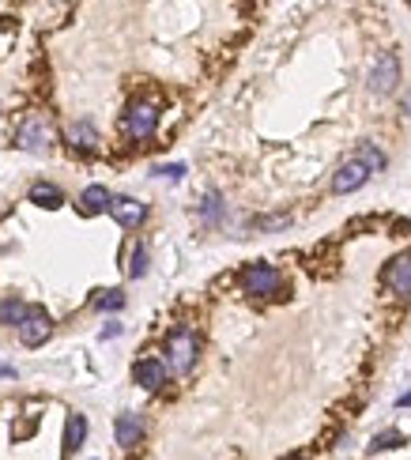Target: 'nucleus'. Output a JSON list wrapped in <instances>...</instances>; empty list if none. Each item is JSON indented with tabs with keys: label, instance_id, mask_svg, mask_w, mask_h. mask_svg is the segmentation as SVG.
Segmentation results:
<instances>
[{
	"label": "nucleus",
	"instance_id": "18",
	"mask_svg": "<svg viewBox=\"0 0 411 460\" xmlns=\"http://www.w3.org/2000/svg\"><path fill=\"white\" fill-rule=\"evenodd\" d=\"M396 445H404V434H396V430H385V434H377V438L370 441V453H381V449H396Z\"/></svg>",
	"mask_w": 411,
	"mask_h": 460
},
{
	"label": "nucleus",
	"instance_id": "19",
	"mask_svg": "<svg viewBox=\"0 0 411 460\" xmlns=\"http://www.w3.org/2000/svg\"><path fill=\"white\" fill-rule=\"evenodd\" d=\"M128 275H132V280H140V275H148V249H143V245H136V249H132Z\"/></svg>",
	"mask_w": 411,
	"mask_h": 460
},
{
	"label": "nucleus",
	"instance_id": "3",
	"mask_svg": "<svg viewBox=\"0 0 411 460\" xmlns=\"http://www.w3.org/2000/svg\"><path fill=\"white\" fill-rule=\"evenodd\" d=\"M19 328V339H23V347H42L49 332H53V321H49V313L42 306H26L23 313V321L16 324Z\"/></svg>",
	"mask_w": 411,
	"mask_h": 460
},
{
	"label": "nucleus",
	"instance_id": "9",
	"mask_svg": "<svg viewBox=\"0 0 411 460\" xmlns=\"http://www.w3.org/2000/svg\"><path fill=\"white\" fill-rule=\"evenodd\" d=\"M366 181H370V170L359 159H347L333 174V193H355V189H362Z\"/></svg>",
	"mask_w": 411,
	"mask_h": 460
},
{
	"label": "nucleus",
	"instance_id": "4",
	"mask_svg": "<svg viewBox=\"0 0 411 460\" xmlns=\"http://www.w3.org/2000/svg\"><path fill=\"white\" fill-rule=\"evenodd\" d=\"M158 125V110L151 106V102H132V106L125 110V133L132 140H148L155 133Z\"/></svg>",
	"mask_w": 411,
	"mask_h": 460
},
{
	"label": "nucleus",
	"instance_id": "1",
	"mask_svg": "<svg viewBox=\"0 0 411 460\" xmlns=\"http://www.w3.org/2000/svg\"><path fill=\"white\" fill-rule=\"evenodd\" d=\"M166 370L174 374H189L193 362H196V336L189 328H174V332L166 336Z\"/></svg>",
	"mask_w": 411,
	"mask_h": 460
},
{
	"label": "nucleus",
	"instance_id": "15",
	"mask_svg": "<svg viewBox=\"0 0 411 460\" xmlns=\"http://www.w3.org/2000/svg\"><path fill=\"white\" fill-rule=\"evenodd\" d=\"M68 143H72L76 151H95L98 148V136H95V128H91L87 121H79V125L68 128Z\"/></svg>",
	"mask_w": 411,
	"mask_h": 460
},
{
	"label": "nucleus",
	"instance_id": "10",
	"mask_svg": "<svg viewBox=\"0 0 411 460\" xmlns=\"http://www.w3.org/2000/svg\"><path fill=\"white\" fill-rule=\"evenodd\" d=\"M132 381H136L140 389H163L166 385V362H158V359H140L136 366H132Z\"/></svg>",
	"mask_w": 411,
	"mask_h": 460
},
{
	"label": "nucleus",
	"instance_id": "22",
	"mask_svg": "<svg viewBox=\"0 0 411 460\" xmlns=\"http://www.w3.org/2000/svg\"><path fill=\"white\" fill-rule=\"evenodd\" d=\"M411 404V392H407V397H400V407H407Z\"/></svg>",
	"mask_w": 411,
	"mask_h": 460
},
{
	"label": "nucleus",
	"instance_id": "2",
	"mask_svg": "<svg viewBox=\"0 0 411 460\" xmlns=\"http://www.w3.org/2000/svg\"><path fill=\"white\" fill-rule=\"evenodd\" d=\"M242 287H245V295H253V298H268V295H275L283 287V275L272 265H245Z\"/></svg>",
	"mask_w": 411,
	"mask_h": 460
},
{
	"label": "nucleus",
	"instance_id": "8",
	"mask_svg": "<svg viewBox=\"0 0 411 460\" xmlns=\"http://www.w3.org/2000/svg\"><path fill=\"white\" fill-rule=\"evenodd\" d=\"M125 230H136L143 219H148V204L132 200V196H110V208H106Z\"/></svg>",
	"mask_w": 411,
	"mask_h": 460
},
{
	"label": "nucleus",
	"instance_id": "14",
	"mask_svg": "<svg viewBox=\"0 0 411 460\" xmlns=\"http://www.w3.org/2000/svg\"><path fill=\"white\" fill-rule=\"evenodd\" d=\"M31 204H38V208H61L64 193L57 185H49V181H38V185H31Z\"/></svg>",
	"mask_w": 411,
	"mask_h": 460
},
{
	"label": "nucleus",
	"instance_id": "13",
	"mask_svg": "<svg viewBox=\"0 0 411 460\" xmlns=\"http://www.w3.org/2000/svg\"><path fill=\"white\" fill-rule=\"evenodd\" d=\"M106 208H110V193H106V185H87L83 196H79V212L83 215H102Z\"/></svg>",
	"mask_w": 411,
	"mask_h": 460
},
{
	"label": "nucleus",
	"instance_id": "16",
	"mask_svg": "<svg viewBox=\"0 0 411 460\" xmlns=\"http://www.w3.org/2000/svg\"><path fill=\"white\" fill-rule=\"evenodd\" d=\"M355 159H359L370 174H381V170H385V155H381L374 143H359V151H355Z\"/></svg>",
	"mask_w": 411,
	"mask_h": 460
},
{
	"label": "nucleus",
	"instance_id": "7",
	"mask_svg": "<svg viewBox=\"0 0 411 460\" xmlns=\"http://www.w3.org/2000/svg\"><path fill=\"white\" fill-rule=\"evenodd\" d=\"M381 283L389 287L392 295H411V253H400V257H392L385 272H381Z\"/></svg>",
	"mask_w": 411,
	"mask_h": 460
},
{
	"label": "nucleus",
	"instance_id": "5",
	"mask_svg": "<svg viewBox=\"0 0 411 460\" xmlns=\"http://www.w3.org/2000/svg\"><path fill=\"white\" fill-rule=\"evenodd\" d=\"M396 83H400V61H396V53H381L374 72H370V91L374 95H392Z\"/></svg>",
	"mask_w": 411,
	"mask_h": 460
},
{
	"label": "nucleus",
	"instance_id": "17",
	"mask_svg": "<svg viewBox=\"0 0 411 460\" xmlns=\"http://www.w3.org/2000/svg\"><path fill=\"white\" fill-rule=\"evenodd\" d=\"M23 313H26V302H19V298L0 302V324H19Z\"/></svg>",
	"mask_w": 411,
	"mask_h": 460
},
{
	"label": "nucleus",
	"instance_id": "6",
	"mask_svg": "<svg viewBox=\"0 0 411 460\" xmlns=\"http://www.w3.org/2000/svg\"><path fill=\"white\" fill-rule=\"evenodd\" d=\"M49 143H53L49 121L42 113H31L23 121V128H19V148H26V151H49Z\"/></svg>",
	"mask_w": 411,
	"mask_h": 460
},
{
	"label": "nucleus",
	"instance_id": "12",
	"mask_svg": "<svg viewBox=\"0 0 411 460\" xmlns=\"http://www.w3.org/2000/svg\"><path fill=\"white\" fill-rule=\"evenodd\" d=\"M87 441V415L72 412L68 419H64V456L79 453V445Z\"/></svg>",
	"mask_w": 411,
	"mask_h": 460
},
{
	"label": "nucleus",
	"instance_id": "20",
	"mask_svg": "<svg viewBox=\"0 0 411 460\" xmlns=\"http://www.w3.org/2000/svg\"><path fill=\"white\" fill-rule=\"evenodd\" d=\"M95 306H98V310H121V306H125V295H121V291H102V295L95 298Z\"/></svg>",
	"mask_w": 411,
	"mask_h": 460
},
{
	"label": "nucleus",
	"instance_id": "21",
	"mask_svg": "<svg viewBox=\"0 0 411 460\" xmlns=\"http://www.w3.org/2000/svg\"><path fill=\"white\" fill-rule=\"evenodd\" d=\"M155 174H163V178H181V174H185V166H158Z\"/></svg>",
	"mask_w": 411,
	"mask_h": 460
},
{
	"label": "nucleus",
	"instance_id": "11",
	"mask_svg": "<svg viewBox=\"0 0 411 460\" xmlns=\"http://www.w3.org/2000/svg\"><path fill=\"white\" fill-rule=\"evenodd\" d=\"M113 434H117V445H121V449H136L140 438H143V419L140 415H117Z\"/></svg>",
	"mask_w": 411,
	"mask_h": 460
}]
</instances>
